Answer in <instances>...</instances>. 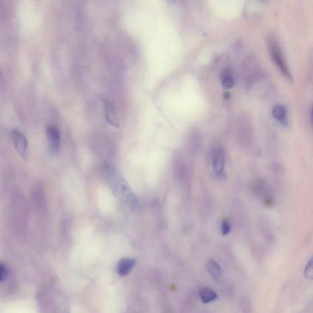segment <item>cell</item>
Returning <instances> with one entry per match:
<instances>
[{
  "instance_id": "obj_1",
  "label": "cell",
  "mask_w": 313,
  "mask_h": 313,
  "mask_svg": "<svg viewBox=\"0 0 313 313\" xmlns=\"http://www.w3.org/2000/svg\"><path fill=\"white\" fill-rule=\"evenodd\" d=\"M107 170L108 181L115 194L126 204L135 207L137 204V198L128 184L112 168H107Z\"/></svg>"
},
{
  "instance_id": "obj_2",
  "label": "cell",
  "mask_w": 313,
  "mask_h": 313,
  "mask_svg": "<svg viewBox=\"0 0 313 313\" xmlns=\"http://www.w3.org/2000/svg\"><path fill=\"white\" fill-rule=\"evenodd\" d=\"M267 46L271 60H273L277 68L279 69L286 78L291 80V74L290 73L289 69L288 68L278 40L273 36H269L267 38Z\"/></svg>"
},
{
  "instance_id": "obj_3",
  "label": "cell",
  "mask_w": 313,
  "mask_h": 313,
  "mask_svg": "<svg viewBox=\"0 0 313 313\" xmlns=\"http://www.w3.org/2000/svg\"><path fill=\"white\" fill-rule=\"evenodd\" d=\"M14 145L20 156L26 158L27 154L28 140L26 136L18 129H14L11 132Z\"/></svg>"
},
{
  "instance_id": "obj_4",
  "label": "cell",
  "mask_w": 313,
  "mask_h": 313,
  "mask_svg": "<svg viewBox=\"0 0 313 313\" xmlns=\"http://www.w3.org/2000/svg\"><path fill=\"white\" fill-rule=\"evenodd\" d=\"M49 148L52 154H57L61 147V135L59 130L54 126H49L47 129Z\"/></svg>"
},
{
  "instance_id": "obj_5",
  "label": "cell",
  "mask_w": 313,
  "mask_h": 313,
  "mask_svg": "<svg viewBox=\"0 0 313 313\" xmlns=\"http://www.w3.org/2000/svg\"><path fill=\"white\" fill-rule=\"evenodd\" d=\"M212 162L214 172L218 175L222 174L224 167V154L222 149H215L213 154Z\"/></svg>"
},
{
  "instance_id": "obj_6",
  "label": "cell",
  "mask_w": 313,
  "mask_h": 313,
  "mask_svg": "<svg viewBox=\"0 0 313 313\" xmlns=\"http://www.w3.org/2000/svg\"><path fill=\"white\" fill-rule=\"evenodd\" d=\"M104 105L105 117H106L107 121L109 122L111 125L118 128L119 127V121L118 116L116 115L114 105L111 103L109 101H108V100H105Z\"/></svg>"
},
{
  "instance_id": "obj_7",
  "label": "cell",
  "mask_w": 313,
  "mask_h": 313,
  "mask_svg": "<svg viewBox=\"0 0 313 313\" xmlns=\"http://www.w3.org/2000/svg\"><path fill=\"white\" fill-rule=\"evenodd\" d=\"M135 265V260L129 257L123 258L119 262L117 267V270L119 275L121 276H126L131 272L132 268Z\"/></svg>"
},
{
  "instance_id": "obj_8",
  "label": "cell",
  "mask_w": 313,
  "mask_h": 313,
  "mask_svg": "<svg viewBox=\"0 0 313 313\" xmlns=\"http://www.w3.org/2000/svg\"><path fill=\"white\" fill-rule=\"evenodd\" d=\"M206 268L210 275L215 280H218L221 276V268L220 265L214 259H210L207 261Z\"/></svg>"
},
{
  "instance_id": "obj_9",
  "label": "cell",
  "mask_w": 313,
  "mask_h": 313,
  "mask_svg": "<svg viewBox=\"0 0 313 313\" xmlns=\"http://www.w3.org/2000/svg\"><path fill=\"white\" fill-rule=\"evenodd\" d=\"M199 294L202 301L204 303L212 302L217 298V293L209 287L202 288L199 290Z\"/></svg>"
},
{
  "instance_id": "obj_10",
  "label": "cell",
  "mask_w": 313,
  "mask_h": 313,
  "mask_svg": "<svg viewBox=\"0 0 313 313\" xmlns=\"http://www.w3.org/2000/svg\"><path fill=\"white\" fill-rule=\"evenodd\" d=\"M221 83L225 88H231L234 87L235 80L231 70L229 69L224 70L221 74Z\"/></svg>"
},
{
  "instance_id": "obj_11",
  "label": "cell",
  "mask_w": 313,
  "mask_h": 313,
  "mask_svg": "<svg viewBox=\"0 0 313 313\" xmlns=\"http://www.w3.org/2000/svg\"><path fill=\"white\" fill-rule=\"evenodd\" d=\"M272 114L273 117L279 121L284 122L286 120V110L281 105H276L273 108Z\"/></svg>"
},
{
  "instance_id": "obj_12",
  "label": "cell",
  "mask_w": 313,
  "mask_h": 313,
  "mask_svg": "<svg viewBox=\"0 0 313 313\" xmlns=\"http://www.w3.org/2000/svg\"><path fill=\"white\" fill-rule=\"evenodd\" d=\"M304 274L307 279H313V256L307 263L304 268Z\"/></svg>"
},
{
  "instance_id": "obj_13",
  "label": "cell",
  "mask_w": 313,
  "mask_h": 313,
  "mask_svg": "<svg viewBox=\"0 0 313 313\" xmlns=\"http://www.w3.org/2000/svg\"><path fill=\"white\" fill-rule=\"evenodd\" d=\"M221 232L223 235L229 234L230 232V224L228 221H224L221 224Z\"/></svg>"
},
{
  "instance_id": "obj_14",
  "label": "cell",
  "mask_w": 313,
  "mask_h": 313,
  "mask_svg": "<svg viewBox=\"0 0 313 313\" xmlns=\"http://www.w3.org/2000/svg\"><path fill=\"white\" fill-rule=\"evenodd\" d=\"M8 270L6 265L1 264V280L2 281H5L7 279L8 276Z\"/></svg>"
},
{
  "instance_id": "obj_15",
  "label": "cell",
  "mask_w": 313,
  "mask_h": 313,
  "mask_svg": "<svg viewBox=\"0 0 313 313\" xmlns=\"http://www.w3.org/2000/svg\"><path fill=\"white\" fill-rule=\"evenodd\" d=\"M312 114H313V110H312ZM312 118H313V115H312Z\"/></svg>"
}]
</instances>
